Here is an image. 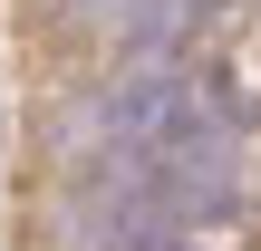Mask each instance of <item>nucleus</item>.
Masks as SVG:
<instances>
[]
</instances>
